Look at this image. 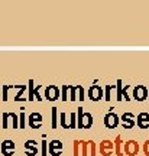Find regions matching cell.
<instances>
[{
    "mask_svg": "<svg viewBox=\"0 0 149 156\" xmlns=\"http://www.w3.org/2000/svg\"><path fill=\"white\" fill-rule=\"evenodd\" d=\"M29 126L32 129H39L42 126V122H44V119H42V114H39V113H32L31 116H29Z\"/></svg>",
    "mask_w": 149,
    "mask_h": 156,
    "instance_id": "obj_11",
    "label": "cell"
},
{
    "mask_svg": "<svg viewBox=\"0 0 149 156\" xmlns=\"http://www.w3.org/2000/svg\"><path fill=\"white\" fill-rule=\"evenodd\" d=\"M77 117V127L78 130H89L93 126V114L91 113H84L83 107H78V114Z\"/></svg>",
    "mask_w": 149,
    "mask_h": 156,
    "instance_id": "obj_1",
    "label": "cell"
},
{
    "mask_svg": "<svg viewBox=\"0 0 149 156\" xmlns=\"http://www.w3.org/2000/svg\"><path fill=\"white\" fill-rule=\"evenodd\" d=\"M136 116L133 113H123L120 116V123H122V127L125 130H130L136 126Z\"/></svg>",
    "mask_w": 149,
    "mask_h": 156,
    "instance_id": "obj_3",
    "label": "cell"
},
{
    "mask_svg": "<svg viewBox=\"0 0 149 156\" xmlns=\"http://www.w3.org/2000/svg\"><path fill=\"white\" fill-rule=\"evenodd\" d=\"M2 126H3V129L9 127V113L2 114Z\"/></svg>",
    "mask_w": 149,
    "mask_h": 156,
    "instance_id": "obj_27",
    "label": "cell"
},
{
    "mask_svg": "<svg viewBox=\"0 0 149 156\" xmlns=\"http://www.w3.org/2000/svg\"><path fill=\"white\" fill-rule=\"evenodd\" d=\"M9 116H10V119H12V127L17 129L19 127V117H17L15 113H9Z\"/></svg>",
    "mask_w": 149,
    "mask_h": 156,
    "instance_id": "obj_25",
    "label": "cell"
},
{
    "mask_svg": "<svg viewBox=\"0 0 149 156\" xmlns=\"http://www.w3.org/2000/svg\"><path fill=\"white\" fill-rule=\"evenodd\" d=\"M142 151H144V153L146 156H149V139L144 143V146H142Z\"/></svg>",
    "mask_w": 149,
    "mask_h": 156,
    "instance_id": "obj_29",
    "label": "cell"
},
{
    "mask_svg": "<svg viewBox=\"0 0 149 156\" xmlns=\"http://www.w3.org/2000/svg\"><path fill=\"white\" fill-rule=\"evenodd\" d=\"M25 147L28 149V151H26V155L28 156H35L36 153H38L36 147H35V142H33V140H28V142L25 143Z\"/></svg>",
    "mask_w": 149,
    "mask_h": 156,
    "instance_id": "obj_15",
    "label": "cell"
},
{
    "mask_svg": "<svg viewBox=\"0 0 149 156\" xmlns=\"http://www.w3.org/2000/svg\"><path fill=\"white\" fill-rule=\"evenodd\" d=\"M122 88H123V81L122 80H117L116 84H114V90H116V100L120 103V101H123V98H122Z\"/></svg>",
    "mask_w": 149,
    "mask_h": 156,
    "instance_id": "obj_17",
    "label": "cell"
},
{
    "mask_svg": "<svg viewBox=\"0 0 149 156\" xmlns=\"http://www.w3.org/2000/svg\"><path fill=\"white\" fill-rule=\"evenodd\" d=\"M77 93H78V100L80 101L85 100V91H84L83 85H77Z\"/></svg>",
    "mask_w": 149,
    "mask_h": 156,
    "instance_id": "obj_26",
    "label": "cell"
},
{
    "mask_svg": "<svg viewBox=\"0 0 149 156\" xmlns=\"http://www.w3.org/2000/svg\"><path fill=\"white\" fill-rule=\"evenodd\" d=\"M2 100H3V101L7 100V85H5V87H3V97H2Z\"/></svg>",
    "mask_w": 149,
    "mask_h": 156,
    "instance_id": "obj_31",
    "label": "cell"
},
{
    "mask_svg": "<svg viewBox=\"0 0 149 156\" xmlns=\"http://www.w3.org/2000/svg\"><path fill=\"white\" fill-rule=\"evenodd\" d=\"M113 145H114V153L117 156H123V147H125V142L122 140V136L120 134H117L116 139L113 140Z\"/></svg>",
    "mask_w": 149,
    "mask_h": 156,
    "instance_id": "obj_12",
    "label": "cell"
},
{
    "mask_svg": "<svg viewBox=\"0 0 149 156\" xmlns=\"http://www.w3.org/2000/svg\"><path fill=\"white\" fill-rule=\"evenodd\" d=\"M83 143H84V140H74V145H72L74 156H78L83 153Z\"/></svg>",
    "mask_w": 149,
    "mask_h": 156,
    "instance_id": "obj_16",
    "label": "cell"
},
{
    "mask_svg": "<svg viewBox=\"0 0 149 156\" xmlns=\"http://www.w3.org/2000/svg\"><path fill=\"white\" fill-rule=\"evenodd\" d=\"M48 155V143L42 140V156H46Z\"/></svg>",
    "mask_w": 149,
    "mask_h": 156,
    "instance_id": "obj_30",
    "label": "cell"
},
{
    "mask_svg": "<svg viewBox=\"0 0 149 156\" xmlns=\"http://www.w3.org/2000/svg\"><path fill=\"white\" fill-rule=\"evenodd\" d=\"M99 152L101 153V156H110L113 155V152H114V145H113V142L109 139H104L100 142L99 145Z\"/></svg>",
    "mask_w": 149,
    "mask_h": 156,
    "instance_id": "obj_7",
    "label": "cell"
},
{
    "mask_svg": "<svg viewBox=\"0 0 149 156\" xmlns=\"http://www.w3.org/2000/svg\"><path fill=\"white\" fill-rule=\"evenodd\" d=\"M67 98H68V84H64L61 87V100L67 101Z\"/></svg>",
    "mask_w": 149,
    "mask_h": 156,
    "instance_id": "obj_24",
    "label": "cell"
},
{
    "mask_svg": "<svg viewBox=\"0 0 149 156\" xmlns=\"http://www.w3.org/2000/svg\"><path fill=\"white\" fill-rule=\"evenodd\" d=\"M19 126H20V129L25 127V114L23 113H20V124Z\"/></svg>",
    "mask_w": 149,
    "mask_h": 156,
    "instance_id": "obj_32",
    "label": "cell"
},
{
    "mask_svg": "<svg viewBox=\"0 0 149 156\" xmlns=\"http://www.w3.org/2000/svg\"><path fill=\"white\" fill-rule=\"evenodd\" d=\"M0 123H2V116H0Z\"/></svg>",
    "mask_w": 149,
    "mask_h": 156,
    "instance_id": "obj_33",
    "label": "cell"
},
{
    "mask_svg": "<svg viewBox=\"0 0 149 156\" xmlns=\"http://www.w3.org/2000/svg\"><path fill=\"white\" fill-rule=\"evenodd\" d=\"M129 88H130V85L126 84V85H123V88H122V98H125V101H130V95H129Z\"/></svg>",
    "mask_w": 149,
    "mask_h": 156,
    "instance_id": "obj_23",
    "label": "cell"
},
{
    "mask_svg": "<svg viewBox=\"0 0 149 156\" xmlns=\"http://www.w3.org/2000/svg\"><path fill=\"white\" fill-rule=\"evenodd\" d=\"M77 113H70V130H75L77 129Z\"/></svg>",
    "mask_w": 149,
    "mask_h": 156,
    "instance_id": "obj_22",
    "label": "cell"
},
{
    "mask_svg": "<svg viewBox=\"0 0 149 156\" xmlns=\"http://www.w3.org/2000/svg\"><path fill=\"white\" fill-rule=\"evenodd\" d=\"M45 98L48 101H56L61 98V90L56 85H48L45 88Z\"/></svg>",
    "mask_w": 149,
    "mask_h": 156,
    "instance_id": "obj_6",
    "label": "cell"
},
{
    "mask_svg": "<svg viewBox=\"0 0 149 156\" xmlns=\"http://www.w3.org/2000/svg\"><path fill=\"white\" fill-rule=\"evenodd\" d=\"M13 151H15V143L12 140H5L2 143V153L5 156H12Z\"/></svg>",
    "mask_w": 149,
    "mask_h": 156,
    "instance_id": "obj_13",
    "label": "cell"
},
{
    "mask_svg": "<svg viewBox=\"0 0 149 156\" xmlns=\"http://www.w3.org/2000/svg\"><path fill=\"white\" fill-rule=\"evenodd\" d=\"M103 123L107 129H116L119 124H120V116H117L114 112H109L107 114H104V119H103Z\"/></svg>",
    "mask_w": 149,
    "mask_h": 156,
    "instance_id": "obj_2",
    "label": "cell"
},
{
    "mask_svg": "<svg viewBox=\"0 0 149 156\" xmlns=\"http://www.w3.org/2000/svg\"><path fill=\"white\" fill-rule=\"evenodd\" d=\"M113 90H114V85H111V84L106 85L104 88H103V91H104V97H103V98H104L107 103L111 100V91H113Z\"/></svg>",
    "mask_w": 149,
    "mask_h": 156,
    "instance_id": "obj_19",
    "label": "cell"
},
{
    "mask_svg": "<svg viewBox=\"0 0 149 156\" xmlns=\"http://www.w3.org/2000/svg\"><path fill=\"white\" fill-rule=\"evenodd\" d=\"M133 98L136 101H145L148 98V87L144 84H138L136 87H133Z\"/></svg>",
    "mask_w": 149,
    "mask_h": 156,
    "instance_id": "obj_5",
    "label": "cell"
},
{
    "mask_svg": "<svg viewBox=\"0 0 149 156\" xmlns=\"http://www.w3.org/2000/svg\"><path fill=\"white\" fill-rule=\"evenodd\" d=\"M28 100L29 101L33 100V81L32 80L29 81V97H28Z\"/></svg>",
    "mask_w": 149,
    "mask_h": 156,
    "instance_id": "obj_28",
    "label": "cell"
},
{
    "mask_svg": "<svg viewBox=\"0 0 149 156\" xmlns=\"http://www.w3.org/2000/svg\"><path fill=\"white\" fill-rule=\"evenodd\" d=\"M87 95L91 101H100L103 97H104V91H103V87H100L99 84H93L91 87L87 91Z\"/></svg>",
    "mask_w": 149,
    "mask_h": 156,
    "instance_id": "obj_4",
    "label": "cell"
},
{
    "mask_svg": "<svg viewBox=\"0 0 149 156\" xmlns=\"http://www.w3.org/2000/svg\"><path fill=\"white\" fill-rule=\"evenodd\" d=\"M148 91H149V85H148Z\"/></svg>",
    "mask_w": 149,
    "mask_h": 156,
    "instance_id": "obj_34",
    "label": "cell"
},
{
    "mask_svg": "<svg viewBox=\"0 0 149 156\" xmlns=\"http://www.w3.org/2000/svg\"><path fill=\"white\" fill-rule=\"evenodd\" d=\"M85 149H87V155L90 156L97 155V146H96V142H93V140H87L85 142Z\"/></svg>",
    "mask_w": 149,
    "mask_h": 156,
    "instance_id": "obj_14",
    "label": "cell"
},
{
    "mask_svg": "<svg viewBox=\"0 0 149 156\" xmlns=\"http://www.w3.org/2000/svg\"><path fill=\"white\" fill-rule=\"evenodd\" d=\"M135 120H136V126L140 130H148L149 129V113H146V112L139 113Z\"/></svg>",
    "mask_w": 149,
    "mask_h": 156,
    "instance_id": "obj_9",
    "label": "cell"
},
{
    "mask_svg": "<svg viewBox=\"0 0 149 156\" xmlns=\"http://www.w3.org/2000/svg\"><path fill=\"white\" fill-rule=\"evenodd\" d=\"M60 122H61V127L64 130H70V116L67 119V114L65 113H61L60 114Z\"/></svg>",
    "mask_w": 149,
    "mask_h": 156,
    "instance_id": "obj_18",
    "label": "cell"
},
{
    "mask_svg": "<svg viewBox=\"0 0 149 156\" xmlns=\"http://www.w3.org/2000/svg\"><path fill=\"white\" fill-rule=\"evenodd\" d=\"M68 91H70L68 98H70L71 101L77 100V85H68Z\"/></svg>",
    "mask_w": 149,
    "mask_h": 156,
    "instance_id": "obj_20",
    "label": "cell"
},
{
    "mask_svg": "<svg viewBox=\"0 0 149 156\" xmlns=\"http://www.w3.org/2000/svg\"><path fill=\"white\" fill-rule=\"evenodd\" d=\"M62 151V142L61 140H52L48 145V153L52 156H60Z\"/></svg>",
    "mask_w": 149,
    "mask_h": 156,
    "instance_id": "obj_10",
    "label": "cell"
},
{
    "mask_svg": "<svg viewBox=\"0 0 149 156\" xmlns=\"http://www.w3.org/2000/svg\"><path fill=\"white\" fill-rule=\"evenodd\" d=\"M56 124H58V113H56V107H52V122H51V127L55 130Z\"/></svg>",
    "mask_w": 149,
    "mask_h": 156,
    "instance_id": "obj_21",
    "label": "cell"
},
{
    "mask_svg": "<svg viewBox=\"0 0 149 156\" xmlns=\"http://www.w3.org/2000/svg\"><path fill=\"white\" fill-rule=\"evenodd\" d=\"M123 153L127 156H136L139 153V143L136 140H127V142H125Z\"/></svg>",
    "mask_w": 149,
    "mask_h": 156,
    "instance_id": "obj_8",
    "label": "cell"
}]
</instances>
